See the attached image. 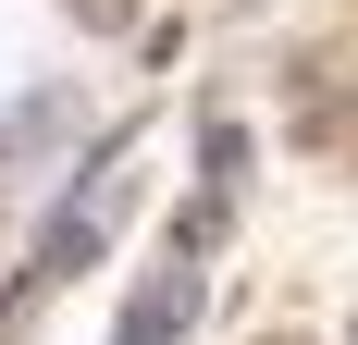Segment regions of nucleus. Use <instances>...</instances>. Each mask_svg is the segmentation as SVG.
Here are the masks:
<instances>
[{"label": "nucleus", "mask_w": 358, "mask_h": 345, "mask_svg": "<svg viewBox=\"0 0 358 345\" xmlns=\"http://www.w3.org/2000/svg\"><path fill=\"white\" fill-rule=\"evenodd\" d=\"M198 259H173V272H148L136 296H124V321H111V345H185V321H198Z\"/></svg>", "instance_id": "f257e3e1"}, {"label": "nucleus", "mask_w": 358, "mask_h": 345, "mask_svg": "<svg viewBox=\"0 0 358 345\" xmlns=\"http://www.w3.org/2000/svg\"><path fill=\"white\" fill-rule=\"evenodd\" d=\"M74 124H87V111H74V87H25V99H0V161H50Z\"/></svg>", "instance_id": "f03ea898"}, {"label": "nucleus", "mask_w": 358, "mask_h": 345, "mask_svg": "<svg viewBox=\"0 0 358 345\" xmlns=\"http://www.w3.org/2000/svg\"><path fill=\"white\" fill-rule=\"evenodd\" d=\"M99 247H111V222H99V210H50V222H37V259H25V284H37V296H50V284H74V272H87V259H99Z\"/></svg>", "instance_id": "7ed1b4c3"}, {"label": "nucleus", "mask_w": 358, "mask_h": 345, "mask_svg": "<svg viewBox=\"0 0 358 345\" xmlns=\"http://www.w3.org/2000/svg\"><path fill=\"white\" fill-rule=\"evenodd\" d=\"M124 185H136V136H99V148H87V172H74V210L124 222Z\"/></svg>", "instance_id": "20e7f679"}, {"label": "nucleus", "mask_w": 358, "mask_h": 345, "mask_svg": "<svg viewBox=\"0 0 358 345\" xmlns=\"http://www.w3.org/2000/svg\"><path fill=\"white\" fill-rule=\"evenodd\" d=\"M198 185H210V198H235V185H248V124H198Z\"/></svg>", "instance_id": "39448f33"}, {"label": "nucleus", "mask_w": 358, "mask_h": 345, "mask_svg": "<svg viewBox=\"0 0 358 345\" xmlns=\"http://www.w3.org/2000/svg\"><path fill=\"white\" fill-rule=\"evenodd\" d=\"M222 210H235V198H210V185L173 210V259H210V247H222Z\"/></svg>", "instance_id": "423d86ee"}, {"label": "nucleus", "mask_w": 358, "mask_h": 345, "mask_svg": "<svg viewBox=\"0 0 358 345\" xmlns=\"http://www.w3.org/2000/svg\"><path fill=\"white\" fill-rule=\"evenodd\" d=\"M62 13H74L87 37H136V0H62Z\"/></svg>", "instance_id": "0eeeda50"}, {"label": "nucleus", "mask_w": 358, "mask_h": 345, "mask_svg": "<svg viewBox=\"0 0 358 345\" xmlns=\"http://www.w3.org/2000/svg\"><path fill=\"white\" fill-rule=\"evenodd\" d=\"M346 345H358V321H346Z\"/></svg>", "instance_id": "6e6552de"}, {"label": "nucleus", "mask_w": 358, "mask_h": 345, "mask_svg": "<svg viewBox=\"0 0 358 345\" xmlns=\"http://www.w3.org/2000/svg\"><path fill=\"white\" fill-rule=\"evenodd\" d=\"M272 345H296V333H272Z\"/></svg>", "instance_id": "1a4fd4ad"}]
</instances>
